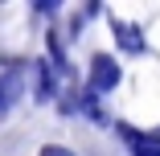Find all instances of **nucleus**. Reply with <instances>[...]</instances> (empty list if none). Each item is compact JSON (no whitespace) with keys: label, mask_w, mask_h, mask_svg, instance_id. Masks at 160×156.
Here are the masks:
<instances>
[{"label":"nucleus","mask_w":160,"mask_h":156,"mask_svg":"<svg viewBox=\"0 0 160 156\" xmlns=\"http://www.w3.org/2000/svg\"><path fill=\"white\" fill-rule=\"evenodd\" d=\"M119 78H123V70H119V62H115L111 53H94V58H90L86 86L94 90V95H107V90H115V86H119Z\"/></svg>","instance_id":"1"},{"label":"nucleus","mask_w":160,"mask_h":156,"mask_svg":"<svg viewBox=\"0 0 160 156\" xmlns=\"http://www.w3.org/2000/svg\"><path fill=\"white\" fill-rule=\"evenodd\" d=\"M119 140L127 144L132 156H160V132H144L132 123H119Z\"/></svg>","instance_id":"2"},{"label":"nucleus","mask_w":160,"mask_h":156,"mask_svg":"<svg viewBox=\"0 0 160 156\" xmlns=\"http://www.w3.org/2000/svg\"><path fill=\"white\" fill-rule=\"evenodd\" d=\"M111 33H115V45H119L123 53H132V58L148 49V41H144V33H140V25H127V21L111 17Z\"/></svg>","instance_id":"3"},{"label":"nucleus","mask_w":160,"mask_h":156,"mask_svg":"<svg viewBox=\"0 0 160 156\" xmlns=\"http://www.w3.org/2000/svg\"><path fill=\"white\" fill-rule=\"evenodd\" d=\"M21 95H25V78H21V70H0V119L17 107Z\"/></svg>","instance_id":"4"},{"label":"nucleus","mask_w":160,"mask_h":156,"mask_svg":"<svg viewBox=\"0 0 160 156\" xmlns=\"http://www.w3.org/2000/svg\"><path fill=\"white\" fill-rule=\"evenodd\" d=\"M33 78H37V103H53V99H58L53 66H49V62H37V66H33Z\"/></svg>","instance_id":"5"},{"label":"nucleus","mask_w":160,"mask_h":156,"mask_svg":"<svg viewBox=\"0 0 160 156\" xmlns=\"http://www.w3.org/2000/svg\"><path fill=\"white\" fill-rule=\"evenodd\" d=\"M45 49H49V66L66 74V45L58 41V33H45Z\"/></svg>","instance_id":"6"},{"label":"nucleus","mask_w":160,"mask_h":156,"mask_svg":"<svg viewBox=\"0 0 160 156\" xmlns=\"http://www.w3.org/2000/svg\"><path fill=\"white\" fill-rule=\"evenodd\" d=\"M37 156H78V152H74V148H66V144H45Z\"/></svg>","instance_id":"7"}]
</instances>
